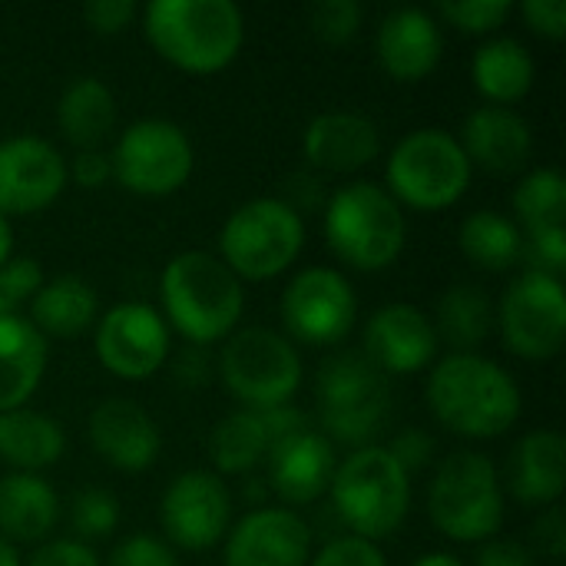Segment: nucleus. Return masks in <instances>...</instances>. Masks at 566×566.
I'll use <instances>...</instances> for the list:
<instances>
[{
  "label": "nucleus",
  "instance_id": "f257e3e1",
  "mask_svg": "<svg viewBox=\"0 0 566 566\" xmlns=\"http://www.w3.org/2000/svg\"><path fill=\"white\" fill-rule=\"evenodd\" d=\"M428 408L451 431L468 441H491L507 434L521 411V385L497 361L481 352L441 358L428 375Z\"/></svg>",
  "mask_w": 566,
  "mask_h": 566
},
{
  "label": "nucleus",
  "instance_id": "f03ea898",
  "mask_svg": "<svg viewBox=\"0 0 566 566\" xmlns=\"http://www.w3.org/2000/svg\"><path fill=\"white\" fill-rule=\"evenodd\" d=\"M163 322L189 345L209 348L226 342L245 315V289L212 252H179L159 275Z\"/></svg>",
  "mask_w": 566,
  "mask_h": 566
},
{
  "label": "nucleus",
  "instance_id": "7ed1b4c3",
  "mask_svg": "<svg viewBox=\"0 0 566 566\" xmlns=\"http://www.w3.org/2000/svg\"><path fill=\"white\" fill-rule=\"evenodd\" d=\"M143 30L166 63L192 76L222 73L245 43V17L232 0H153Z\"/></svg>",
  "mask_w": 566,
  "mask_h": 566
},
{
  "label": "nucleus",
  "instance_id": "20e7f679",
  "mask_svg": "<svg viewBox=\"0 0 566 566\" xmlns=\"http://www.w3.org/2000/svg\"><path fill=\"white\" fill-rule=\"evenodd\" d=\"M325 242L348 269L385 272L408 242L405 209L378 182H348L325 206Z\"/></svg>",
  "mask_w": 566,
  "mask_h": 566
},
{
  "label": "nucleus",
  "instance_id": "39448f33",
  "mask_svg": "<svg viewBox=\"0 0 566 566\" xmlns=\"http://www.w3.org/2000/svg\"><path fill=\"white\" fill-rule=\"evenodd\" d=\"M328 494L338 521L371 544L395 537L411 511V478L381 444L358 448L338 461Z\"/></svg>",
  "mask_w": 566,
  "mask_h": 566
},
{
  "label": "nucleus",
  "instance_id": "423d86ee",
  "mask_svg": "<svg viewBox=\"0 0 566 566\" xmlns=\"http://www.w3.org/2000/svg\"><path fill=\"white\" fill-rule=\"evenodd\" d=\"M315 401L318 431L332 444H348L352 451L375 444L395 408L391 378H385L365 355L355 352H338L322 361Z\"/></svg>",
  "mask_w": 566,
  "mask_h": 566
},
{
  "label": "nucleus",
  "instance_id": "0eeeda50",
  "mask_svg": "<svg viewBox=\"0 0 566 566\" xmlns=\"http://www.w3.org/2000/svg\"><path fill=\"white\" fill-rule=\"evenodd\" d=\"M428 517L454 544L494 541L504 527V484L488 454H448L428 488Z\"/></svg>",
  "mask_w": 566,
  "mask_h": 566
},
{
  "label": "nucleus",
  "instance_id": "6e6552de",
  "mask_svg": "<svg viewBox=\"0 0 566 566\" xmlns=\"http://www.w3.org/2000/svg\"><path fill=\"white\" fill-rule=\"evenodd\" d=\"M471 163L454 133L441 126H421L398 139L388 156L385 182L388 196L415 212H441L461 202L471 186Z\"/></svg>",
  "mask_w": 566,
  "mask_h": 566
},
{
  "label": "nucleus",
  "instance_id": "1a4fd4ad",
  "mask_svg": "<svg viewBox=\"0 0 566 566\" xmlns=\"http://www.w3.org/2000/svg\"><path fill=\"white\" fill-rule=\"evenodd\" d=\"M305 249V222L295 206L275 196L242 202L219 232V259L239 282L285 275Z\"/></svg>",
  "mask_w": 566,
  "mask_h": 566
},
{
  "label": "nucleus",
  "instance_id": "9d476101",
  "mask_svg": "<svg viewBox=\"0 0 566 566\" xmlns=\"http://www.w3.org/2000/svg\"><path fill=\"white\" fill-rule=\"evenodd\" d=\"M298 348L272 328H235L219 355V375L245 411L292 405L302 388Z\"/></svg>",
  "mask_w": 566,
  "mask_h": 566
},
{
  "label": "nucleus",
  "instance_id": "9b49d317",
  "mask_svg": "<svg viewBox=\"0 0 566 566\" xmlns=\"http://www.w3.org/2000/svg\"><path fill=\"white\" fill-rule=\"evenodd\" d=\"M113 179L143 199H163L179 192L192 169L196 149L189 133L172 119H136L109 149Z\"/></svg>",
  "mask_w": 566,
  "mask_h": 566
},
{
  "label": "nucleus",
  "instance_id": "f8f14e48",
  "mask_svg": "<svg viewBox=\"0 0 566 566\" xmlns=\"http://www.w3.org/2000/svg\"><path fill=\"white\" fill-rule=\"evenodd\" d=\"M497 332L511 355L524 361H551L566 342V292L564 282L544 272H521L501 305Z\"/></svg>",
  "mask_w": 566,
  "mask_h": 566
},
{
  "label": "nucleus",
  "instance_id": "ddd939ff",
  "mask_svg": "<svg viewBox=\"0 0 566 566\" xmlns=\"http://www.w3.org/2000/svg\"><path fill=\"white\" fill-rule=\"evenodd\" d=\"M358 318V298L352 282L328 265H312L292 275L282 292V322L289 328V342H302L312 348L338 345L352 335Z\"/></svg>",
  "mask_w": 566,
  "mask_h": 566
},
{
  "label": "nucleus",
  "instance_id": "4468645a",
  "mask_svg": "<svg viewBox=\"0 0 566 566\" xmlns=\"http://www.w3.org/2000/svg\"><path fill=\"white\" fill-rule=\"evenodd\" d=\"M159 527L169 547L212 551L232 527V494L212 471L176 474L159 497Z\"/></svg>",
  "mask_w": 566,
  "mask_h": 566
},
{
  "label": "nucleus",
  "instance_id": "2eb2a0df",
  "mask_svg": "<svg viewBox=\"0 0 566 566\" xmlns=\"http://www.w3.org/2000/svg\"><path fill=\"white\" fill-rule=\"evenodd\" d=\"M96 358L119 381H146L169 361V325L146 302H119L96 318Z\"/></svg>",
  "mask_w": 566,
  "mask_h": 566
},
{
  "label": "nucleus",
  "instance_id": "dca6fc26",
  "mask_svg": "<svg viewBox=\"0 0 566 566\" xmlns=\"http://www.w3.org/2000/svg\"><path fill=\"white\" fill-rule=\"evenodd\" d=\"M66 159L40 136H10L0 143V216H33L50 209L66 189Z\"/></svg>",
  "mask_w": 566,
  "mask_h": 566
},
{
  "label": "nucleus",
  "instance_id": "f3484780",
  "mask_svg": "<svg viewBox=\"0 0 566 566\" xmlns=\"http://www.w3.org/2000/svg\"><path fill=\"white\" fill-rule=\"evenodd\" d=\"M441 342L434 335L431 315L408 302L381 305L365 325V358L385 375H418L434 365Z\"/></svg>",
  "mask_w": 566,
  "mask_h": 566
},
{
  "label": "nucleus",
  "instance_id": "a211bd4d",
  "mask_svg": "<svg viewBox=\"0 0 566 566\" xmlns=\"http://www.w3.org/2000/svg\"><path fill=\"white\" fill-rule=\"evenodd\" d=\"M312 554V531L289 507H255L226 534V566H308Z\"/></svg>",
  "mask_w": 566,
  "mask_h": 566
},
{
  "label": "nucleus",
  "instance_id": "6ab92c4d",
  "mask_svg": "<svg viewBox=\"0 0 566 566\" xmlns=\"http://www.w3.org/2000/svg\"><path fill=\"white\" fill-rule=\"evenodd\" d=\"M86 438L99 461H106L113 471H126V474L149 471L163 451V434H159L156 418L129 398L99 401L90 411Z\"/></svg>",
  "mask_w": 566,
  "mask_h": 566
},
{
  "label": "nucleus",
  "instance_id": "aec40b11",
  "mask_svg": "<svg viewBox=\"0 0 566 566\" xmlns=\"http://www.w3.org/2000/svg\"><path fill=\"white\" fill-rule=\"evenodd\" d=\"M335 468H338L335 444L322 431L305 428L269 448L265 484L289 511H295L328 494Z\"/></svg>",
  "mask_w": 566,
  "mask_h": 566
},
{
  "label": "nucleus",
  "instance_id": "412c9836",
  "mask_svg": "<svg viewBox=\"0 0 566 566\" xmlns=\"http://www.w3.org/2000/svg\"><path fill=\"white\" fill-rule=\"evenodd\" d=\"M375 56L398 83L428 80L444 56V33L421 7H398L381 17L375 30Z\"/></svg>",
  "mask_w": 566,
  "mask_h": 566
},
{
  "label": "nucleus",
  "instance_id": "4be33fe9",
  "mask_svg": "<svg viewBox=\"0 0 566 566\" xmlns=\"http://www.w3.org/2000/svg\"><path fill=\"white\" fill-rule=\"evenodd\" d=\"M302 153L322 172H358L381 156V129L365 113L328 109L305 126Z\"/></svg>",
  "mask_w": 566,
  "mask_h": 566
},
{
  "label": "nucleus",
  "instance_id": "5701e85b",
  "mask_svg": "<svg viewBox=\"0 0 566 566\" xmlns=\"http://www.w3.org/2000/svg\"><path fill=\"white\" fill-rule=\"evenodd\" d=\"M471 169H484L494 176H514L531 163L534 153V133L531 123L507 106H478L458 136Z\"/></svg>",
  "mask_w": 566,
  "mask_h": 566
},
{
  "label": "nucleus",
  "instance_id": "b1692460",
  "mask_svg": "<svg viewBox=\"0 0 566 566\" xmlns=\"http://www.w3.org/2000/svg\"><path fill=\"white\" fill-rule=\"evenodd\" d=\"M566 488V441L560 431L524 434L507 461V491L524 507H554Z\"/></svg>",
  "mask_w": 566,
  "mask_h": 566
},
{
  "label": "nucleus",
  "instance_id": "393cba45",
  "mask_svg": "<svg viewBox=\"0 0 566 566\" xmlns=\"http://www.w3.org/2000/svg\"><path fill=\"white\" fill-rule=\"evenodd\" d=\"M60 524V497L40 474L0 478V537L10 544H46Z\"/></svg>",
  "mask_w": 566,
  "mask_h": 566
},
{
  "label": "nucleus",
  "instance_id": "a878e982",
  "mask_svg": "<svg viewBox=\"0 0 566 566\" xmlns=\"http://www.w3.org/2000/svg\"><path fill=\"white\" fill-rule=\"evenodd\" d=\"M46 338L23 318H0V415L27 408L46 371Z\"/></svg>",
  "mask_w": 566,
  "mask_h": 566
},
{
  "label": "nucleus",
  "instance_id": "bb28decb",
  "mask_svg": "<svg viewBox=\"0 0 566 566\" xmlns=\"http://www.w3.org/2000/svg\"><path fill=\"white\" fill-rule=\"evenodd\" d=\"M537 76V63L531 50L514 36H491L474 50L471 80L474 90L488 99V106H514L521 103Z\"/></svg>",
  "mask_w": 566,
  "mask_h": 566
},
{
  "label": "nucleus",
  "instance_id": "cd10ccee",
  "mask_svg": "<svg viewBox=\"0 0 566 566\" xmlns=\"http://www.w3.org/2000/svg\"><path fill=\"white\" fill-rule=\"evenodd\" d=\"M99 318V298L80 275H56L30 298V325L43 338H80Z\"/></svg>",
  "mask_w": 566,
  "mask_h": 566
},
{
  "label": "nucleus",
  "instance_id": "c85d7f7f",
  "mask_svg": "<svg viewBox=\"0 0 566 566\" xmlns=\"http://www.w3.org/2000/svg\"><path fill=\"white\" fill-rule=\"evenodd\" d=\"M66 454L63 428L33 408L0 415V461L17 474H40Z\"/></svg>",
  "mask_w": 566,
  "mask_h": 566
},
{
  "label": "nucleus",
  "instance_id": "c756f323",
  "mask_svg": "<svg viewBox=\"0 0 566 566\" xmlns=\"http://www.w3.org/2000/svg\"><path fill=\"white\" fill-rule=\"evenodd\" d=\"M116 126V96L96 76H76L56 99V129L76 149H99Z\"/></svg>",
  "mask_w": 566,
  "mask_h": 566
},
{
  "label": "nucleus",
  "instance_id": "7c9ffc66",
  "mask_svg": "<svg viewBox=\"0 0 566 566\" xmlns=\"http://www.w3.org/2000/svg\"><path fill=\"white\" fill-rule=\"evenodd\" d=\"M431 325H434L438 342L451 345L458 355H471L491 338V332L497 325L494 302L478 285H451L441 295Z\"/></svg>",
  "mask_w": 566,
  "mask_h": 566
},
{
  "label": "nucleus",
  "instance_id": "2f4dec72",
  "mask_svg": "<svg viewBox=\"0 0 566 566\" xmlns=\"http://www.w3.org/2000/svg\"><path fill=\"white\" fill-rule=\"evenodd\" d=\"M458 245L464 259L484 272H507L524 259V232L511 216L494 209L471 212L458 229Z\"/></svg>",
  "mask_w": 566,
  "mask_h": 566
},
{
  "label": "nucleus",
  "instance_id": "473e14b6",
  "mask_svg": "<svg viewBox=\"0 0 566 566\" xmlns=\"http://www.w3.org/2000/svg\"><path fill=\"white\" fill-rule=\"evenodd\" d=\"M269 454V431L262 424L259 411H232L229 418H222L212 434H209V461H212V474H252L259 464H265Z\"/></svg>",
  "mask_w": 566,
  "mask_h": 566
},
{
  "label": "nucleus",
  "instance_id": "72a5a7b5",
  "mask_svg": "<svg viewBox=\"0 0 566 566\" xmlns=\"http://www.w3.org/2000/svg\"><path fill=\"white\" fill-rule=\"evenodd\" d=\"M514 222L527 232L566 229V182L557 169H534L514 189Z\"/></svg>",
  "mask_w": 566,
  "mask_h": 566
},
{
  "label": "nucleus",
  "instance_id": "f704fd0d",
  "mask_svg": "<svg viewBox=\"0 0 566 566\" xmlns=\"http://www.w3.org/2000/svg\"><path fill=\"white\" fill-rule=\"evenodd\" d=\"M70 524L76 531V541H96L109 537L119 524V501L103 488H83L70 501Z\"/></svg>",
  "mask_w": 566,
  "mask_h": 566
},
{
  "label": "nucleus",
  "instance_id": "c9c22d12",
  "mask_svg": "<svg viewBox=\"0 0 566 566\" xmlns=\"http://www.w3.org/2000/svg\"><path fill=\"white\" fill-rule=\"evenodd\" d=\"M511 13H514V3H507V0H444V3H438V17L471 36H488V33L501 30Z\"/></svg>",
  "mask_w": 566,
  "mask_h": 566
},
{
  "label": "nucleus",
  "instance_id": "e433bc0d",
  "mask_svg": "<svg viewBox=\"0 0 566 566\" xmlns=\"http://www.w3.org/2000/svg\"><path fill=\"white\" fill-rule=\"evenodd\" d=\"M361 23H365V10L355 0H318L308 13V27L325 46L352 43Z\"/></svg>",
  "mask_w": 566,
  "mask_h": 566
},
{
  "label": "nucleus",
  "instance_id": "4c0bfd02",
  "mask_svg": "<svg viewBox=\"0 0 566 566\" xmlns=\"http://www.w3.org/2000/svg\"><path fill=\"white\" fill-rule=\"evenodd\" d=\"M40 285H43V269L36 259L23 255V259H10L7 265H0V318L17 315V308L30 302Z\"/></svg>",
  "mask_w": 566,
  "mask_h": 566
},
{
  "label": "nucleus",
  "instance_id": "58836bf2",
  "mask_svg": "<svg viewBox=\"0 0 566 566\" xmlns=\"http://www.w3.org/2000/svg\"><path fill=\"white\" fill-rule=\"evenodd\" d=\"M308 566H388V560L378 544L355 534H342L332 537L318 554H312Z\"/></svg>",
  "mask_w": 566,
  "mask_h": 566
},
{
  "label": "nucleus",
  "instance_id": "ea45409f",
  "mask_svg": "<svg viewBox=\"0 0 566 566\" xmlns=\"http://www.w3.org/2000/svg\"><path fill=\"white\" fill-rule=\"evenodd\" d=\"M106 566H179V557L166 541L153 534H129L113 547Z\"/></svg>",
  "mask_w": 566,
  "mask_h": 566
},
{
  "label": "nucleus",
  "instance_id": "a19ab883",
  "mask_svg": "<svg viewBox=\"0 0 566 566\" xmlns=\"http://www.w3.org/2000/svg\"><path fill=\"white\" fill-rule=\"evenodd\" d=\"M531 272H544L560 279L566 269V229H544L524 235V259Z\"/></svg>",
  "mask_w": 566,
  "mask_h": 566
},
{
  "label": "nucleus",
  "instance_id": "79ce46f5",
  "mask_svg": "<svg viewBox=\"0 0 566 566\" xmlns=\"http://www.w3.org/2000/svg\"><path fill=\"white\" fill-rule=\"evenodd\" d=\"M434 451H438L434 438H431L428 431H421V428H405V431H398L395 441L388 444V454L398 461V468H401L408 478L418 474V471H424V468L431 464Z\"/></svg>",
  "mask_w": 566,
  "mask_h": 566
},
{
  "label": "nucleus",
  "instance_id": "37998d69",
  "mask_svg": "<svg viewBox=\"0 0 566 566\" xmlns=\"http://www.w3.org/2000/svg\"><path fill=\"white\" fill-rule=\"evenodd\" d=\"M139 17V7L133 0H90L83 7V23L99 36L123 33Z\"/></svg>",
  "mask_w": 566,
  "mask_h": 566
},
{
  "label": "nucleus",
  "instance_id": "c03bdc74",
  "mask_svg": "<svg viewBox=\"0 0 566 566\" xmlns=\"http://www.w3.org/2000/svg\"><path fill=\"white\" fill-rule=\"evenodd\" d=\"M23 566H103L99 557L93 554L90 544L76 541V537H60V541H46L33 551V557Z\"/></svg>",
  "mask_w": 566,
  "mask_h": 566
},
{
  "label": "nucleus",
  "instance_id": "a18cd8bd",
  "mask_svg": "<svg viewBox=\"0 0 566 566\" xmlns=\"http://www.w3.org/2000/svg\"><path fill=\"white\" fill-rule=\"evenodd\" d=\"M521 17L544 40L557 43L566 36V0H524Z\"/></svg>",
  "mask_w": 566,
  "mask_h": 566
},
{
  "label": "nucleus",
  "instance_id": "49530a36",
  "mask_svg": "<svg viewBox=\"0 0 566 566\" xmlns=\"http://www.w3.org/2000/svg\"><path fill=\"white\" fill-rule=\"evenodd\" d=\"M534 554H544L551 560H564L566 554V517L560 504L547 507L541 521L534 524Z\"/></svg>",
  "mask_w": 566,
  "mask_h": 566
},
{
  "label": "nucleus",
  "instance_id": "de8ad7c7",
  "mask_svg": "<svg viewBox=\"0 0 566 566\" xmlns=\"http://www.w3.org/2000/svg\"><path fill=\"white\" fill-rule=\"evenodd\" d=\"M66 176L83 186V189H99L113 179V166H109V153L103 149H80L73 156V163H66Z\"/></svg>",
  "mask_w": 566,
  "mask_h": 566
},
{
  "label": "nucleus",
  "instance_id": "09e8293b",
  "mask_svg": "<svg viewBox=\"0 0 566 566\" xmlns=\"http://www.w3.org/2000/svg\"><path fill=\"white\" fill-rule=\"evenodd\" d=\"M474 566H537V554L521 544V541H504V537H494V541H484Z\"/></svg>",
  "mask_w": 566,
  "mask_h": 566
},
{
  "label": "nucleus",
  "instance_id": "8fccbe9b",
  "mask_svg": "<svg viewBox=\"0 0 566 566\" xmlns=\"http://www.w3.org/2000/svg\"><path fill=\"white\" fill-rule=\"evenodd\" d=\"M176 378L182 381V385H206V378H209V365H206V352L199 355V348L196 345H189L182 355H179V361H176Z\"/></svg>",
  "mask_w": 566,
  "mask_h": 566
},
{
  "label": "nucleus",
  "instance_id": "3c124183",
  "mask_svg": "<svg viewBox=\"0 0 566 566\" xmlns=\"http://www.w3.org/2000/svg\"><path fill=\"white\" fill-rule=\"evenodd\" d=\"M13 259V226L10 219L0 216V265H7Z\"/></svg>",
  "mask_w": 566,
  "mask_h": 566
},
{
  "label": "nucleus",
  "instance_id": "603ef678",
  "mask_svg": "<svg viewBox=\"0 0 566 566\" xmlns=\"http://www.w3.org/2000/svg\"><path fill=\"white\" fill-rule=\"evenodd\" d=\"M411 566H468L461 557H454V554H424V557H418Z\"/></svg>",
  "mask_w": 566,
  "mask_h": 566
},
{
  "label": "nucleus",
  "instance_id": "864d4df0",
  "mask_svg": "<svg viewBox=\"0 0 566 566\" xmlns=\"http://www.w3.org/2000/svg\"><path fill=\"white\" fill-rule=\"evenodd\" d=\"M0 566H23L17 547H13L10 541H3V537H0Z\"/></svg>",
  "mask_w": 566,
  "mask_h": 566
}]
</instances>
